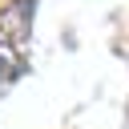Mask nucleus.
Returning a JSON list of instances; mask_svg holds the SVG:
<instances>
[{
	"instance_id": "2",
	"label": "nucleus",
	"mask_w": 129,
	"mask_h": 129,
	"mask_svg": "<svg viewBox=\"0 0 129 129\" xmlns=\"http://www.w3.org/2000/svg\"><path fill=\"white\" fill-rule=\"evenodd\" d=\"M24 69H28L24 48H20V44H0V77H4V81H12V77H20Z\"/></svg>"
},
{
	"instance_id": "1",
	"label": "nucleus",
	"mask_w": 129,
	"mask_h": 129,
	"mask_svg": "<svg viewBox=\"0 0 129 129\" xmlns=\"http://www.w3.org/2000/svg\"><path fill=\"white\" fill-rule=\"evenodd\" d=\"M32 12L36 0H12L0 8V44H24L28 28H32Z\"/></svg>"
}]
</instances>
